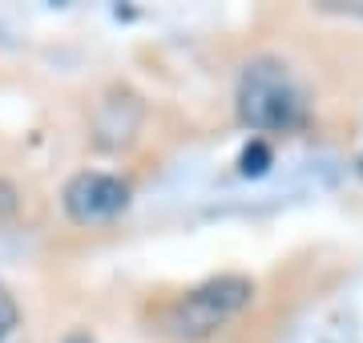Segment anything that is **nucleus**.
Wrapping results in <instances>:
<instances>
[{
    "label": "nucleus",
    "instance_id": "f257e3e1",
    "mask_svg": "<svg viewBox=\"0 0 363 343\" xmlns=\"http://www.w3.org/2000/svg\"><path fill=\"white\" fill-rule=\"evenodd\" d=\"M234 109L250 133H291L307 113V97L295 73L279 57H255L234 85Z\"/></svg>",
    "mask_w": 363,
    "mask_h": 343
},
{
    "label": "nucleus",
    "instance_id": "f03ea898",
    "mask_svg": "<svg viewBox=\"0 0 363 343\" xmlns=\"http://www.w3.org/2000/svg\"><path fill=\"white\" fill-rule=\"evenodd\" d=\"M255 299V283L247 275H218L198 283L194 291H186L182 299L162 311V331L169 339L198 343L210 339L214 331H222L230 319H238Z\"/></svg>",
    "mask_w": 363,
    "mask_h": 343
},
{
    "label": "nucleus",
    "instance_id": "7ed1b4c3",
    "mask_svg": "<svg viewBox=\"0 0 363 343\" xmlns=\"http://www.w3.org/2000/svg\"><path fill=\"white\" fill-rule=\"evenodd\" d=\"M130 182L105 170H81L73 174L61 190V206L77 226H101L113 223L117 214L130 206Z\"/></svg>",
    "mask_w": 363,
    "mask_h": 343
},
{
    "label": "nucleus",
    "instance_id": "20e7f679",
    "mask_svg": "<svg viewBox=\"0 0 363 343\" xmlns=\"http://www.w3.org/2000/svg\"><path fill=\"white\" fill-rule=\"evenodd\" d=\"M16 327H21V307H16L13 291L0 287V343L13 339V331H16Z\"/></svg>",
    "mask_w": 363,
    "mask_h": 343
},
{
    "label": "nucleus",
    "instance_id": "39448f33",
    "mask_svg": "<svg viewBox=\"0 0 363 343\" xmlns=\"http://www.w3.org/2000/svg\"><path fill=\"white\" fill-rule=\"evenodd\" d=\"M267 162H271V145L255 137V142L242 150V158H238V170H242V174H262V170H267Z\"/></svg>",
    "mask_w": 363,
    "mask_h": 343
},
{
    "label": "nucleus",
    "instance_id": "423d86ee",
    "mask_svg": "<svg viewBox=\"0 0 363 343\" xmlns=\"http://www.w3.org/2000/svg\"><path fill=\"white\" fill-rule=\"evenodd\" d=\"M21 214V190L9 178H0V223H13Z\"/></svg>",
    "mask_w": 363,
    "mask_h": 343
},
{
    "label": "nucleus",
    "instance_id": "0eeeda50",
    "mask_svg": "<svg viewBox=\"0 0 363 343\" xmlns=\"http://www.w3.org/2000/svg\"><path fill=\"white\" fill-rule=\"evenodd\" d=\"M359 178H363V154H359Z\"/></svg>",
    "mask_w": 363,
    "mask_h": 343
}]
</instances>
